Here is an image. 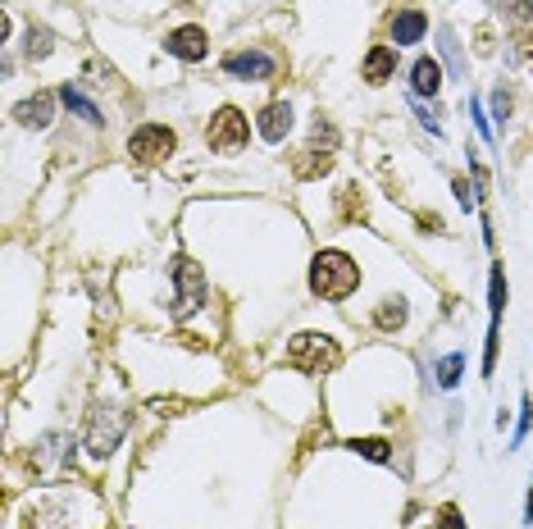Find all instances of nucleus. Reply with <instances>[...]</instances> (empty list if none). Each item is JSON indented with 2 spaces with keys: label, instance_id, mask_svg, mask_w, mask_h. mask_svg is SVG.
<instances>
[{
  "label": "nucleus",
  "instance_id": "nucleus-1",
  "mask_svg": "<svg viewBox=\"0 0 533 529\" xmlns=\"http://www.w3.org/2000/svg\"><path fill=\"white\" fill-rule=\"evenodd\" d=\"M356 288H360V265L351 256H342V251H324V256H315V265H310V292H315V297L342 301Z\"/></svg>",
  "mask_w": 533,
  "mask_h": 529
},
{
  "label": "nucleus",
  "instance_id": "nucleus-2",
  "mask_svg": "<svg viewBox=\"0 0 533 529\" xmlns=\"http://www.w3.org/2000/svg\"><path fill=\"white\" fill-rule=\"evenodd\" d=\"M287 361L297 365L301 374H328L342 361V347H338V338H328V333H297L292 347H287Z\"/></svg>",
  "mask_w": 533,
  "mask_h": 529
},
{
  "label": "nucleus",
  "instance_id": "nucleus-3",
  "mask_svg": "<svg viewBox=\"0 0 533 529\" xmlns=\"http://www.w3.org/2000/svg\"><path fill=\"white\" fill-rule=\"evenodd\" d=\"M246 137H251V124H246V115L233 110V105H224V110L210 119V128H205V142L215 146V151H242Z\"/></svg>",
  "mask_w": 533,
  "mask_h": 529
},
{
  "label": "nucleus",
  "instance_id": "nucleus-4",
  "mask_svg": "<svg viewBox=\"0 0 533 529\" xmlns=\"http://www.w3.org/2000/svg\"><path fill=\"white\" fill-rule=\"evenodd\" d=\"M174 128H164V124H142L133 137H128V156L142 160V165H155V160L164 156H174Z\"/></svg>",
  "mask_w": 533,
  "mask_h": 529
},
{
  "label": "nucleus",
  "instance_id": "nucleus-5",
  "mask_svg": "<svg viewBox=\"0 0 533 529\" xmlns=\"http://www.w3.org/2000/svg\"><path fill=\"white\" fill-rule=\"evenodd\" d=\"M123 438V411L114 406H96L92 411V425H87V452L92 457H110Z\"/></svg>",
  "mask_w": 533,
  "mask_h": 529
},
{
  "label": "nucleus",
  "instance_id": "nucleus-6",
  "mask_svg": "<svg viewBox=\"0 0 533 529\" xmlns=\"http://www.w3.org/2000/svg\"><path fill=\"white\" fill-rule=\"evenodd\" d=\"M174 288H178V301H174L178 315H192L196 306L205 301V279H201V270H196L187 256L174 260Z\"/></svg>",
  "mask_w": 533,
  "mask_h": 529
},
{
  "label": "nucleus",
  "instance_id": "nucleus-7",
  "mask_svg": "<svg viewBox=\"0 0 533 529\" xmlns=\"http://www.w3.org/2000/svg\"><path fill=\"white\" fill-rule=\"evenodd\" d=\"M224 69L233 73V78H242V83H265V78H274V55H265V51H237V55H228L224 60Z\"/></svg>",
  "mask_w": 533,
  "mask_h": 529
},
{
  "label": "nucleus",
  "instance_id": "nucleus-8",
  "mask_svg": "<svg viewBox=\"0 0 533 529\" xmlns=\"http://www.w3.org/2000/svg\"><path fill=\"white\" fill-rule=\"evenodd\" d=\"M287 128H292V105L287 101H274L260 110V137H265V142H283Z\"/></svg>",
  "mask_w": 533,
  "mask_h": 529
},
{
  "label": "nucleus",
  "instance_id": "nucleus-9",
  "mask_svg": "<svg viewBox=\"0 0 533 529\" xmlns=\"http://www.w3.org/2000/svg\"><path fill=\"white\" fill-rule=\"evenodd\" d=\"M205 46H210V37H205L201 28H178V32H169V51H174L178 60H205Z\"/></svg>",
  "mask_w": 533,
  "mask_h": 529
},
{
  "label": "nucleus",
  "instance_id": "nucleus-10",
  "mask_svg": "<svg viewBox=\"0 0 533 529\" xmlns=\"http://www.w3.org/2000/svg\"><path fill=\"white\" fill-rule=\"evenodd\" d=\"M424 28H429V19H424L420 10H401L397 19H392V37H397V46H415L424 37Z\"/></svg>",
  "mask_w": 533,
  "mask_h": 529
},
{
  "label": "nucleus",
  "instance_id": "nucleus-11",
  "mask_svg": "<svg viewBox=\"0 0 533 529\" xmlns=\"http://www.w3.org/2000/svg\"><path fill=\"white\" fill-rule=\"evenodd\" d=\"M410 87H415L420 96H438V87H442V64L424 55V60L410 69Z\"/></svg>",
  "mask_w": 533,
  "mask_h": 529
},
{
  "label": "nucleus",
  "instance_id": "nucleus-12",
  "mask_svg": "<svg viewBox=\"0 0 533 529\" xmlns=\"http://www.w3.org/2000/svg\"><path fill=\"white\" fill-rule=\"evenodd\" d=\"M51 110H55L51 96H32V101H23L19 110H14V119H19L23 128H46L51 124Z\"/></svg>",
  "mask_w": 533,
  "mask_h": 529
},
{
  "label": "nucleus",
  "instance_id": "nucleus-13",
  "mask_svg": "<svg viewBox=\"0 0 533 529\" xmlns=\"http://www.w3.org/2000/svg\"><path fill=\"white\" fill-rule=\"evenodd\" d=\"M392 69H397V51H392V46H374L365 60V78L369 83H388Z\"/></svg>",
  "mask_w": 533,
  "mask_h": 529
},
{
  "label": "nucleus",
  "instance_id": "nucleus-14",
  "mask_svg": "<svg viewBox=\"0 0 533 529\" xmlns=\"http://www.w3.org/2000/svg\"><path fill=\"white\" fill-rule=\"evenodd\" d=\"M328 169H333V156H319L315 146H310V151H301V160H297V178H319V174H328Z\"/></svg>",
  "mask_w": 533,
  "mask_h": 529
},
{
  "label": "nucleus",
  "instance_id": "nucleus-15",
  "mask_svg": "<svg viewBox=\"0 0 533 529\" xmlns=\"http://www.w3.org/2000/svg\"><path fill=\"white\" fill-rule=\"evenodd\" d=\"M60 101L69 105L73 115H82V119H87V124H101V110H96V105L87 101V96H78V92H73V87H64V92H60Z\"/></svg>",
  "mask_w": 533,
  "mask_h": 529
},
{
  "label": "nucleus",
  "instance_id": "nucleus-16",
  "mask_svg": "<svg viewBox=\"0 0 533 529\" xmlns=\"http://www.w3.org/2000/svg\"><path fill=\"white\" fill-rule=\"evenodd\" d=\"M401 320H406V306H401V301H383L379 311H374V324H379L383 333L401 329Z\"/></svg>",
  "mask_w": 533,
  "mask_h": 529
},
{
  "label": "nucleus",
  "instance_id": "nucleus-17",
  "mask_svg": "<svg viewBox=\"0 0 533 529\" xmlns=\"http://www.w3.org/2000/svg\"><path fill=\"white\" fill-rule=\"evenodd\" d=\"M497 5V14H502L506 23H524L533 19V0H492Z\"/></svg>",
  "mask_w": 533,
  "mask_h": 529
},
{
  "label": "nucleus",
  "instance_id": "nucleus-18",
  "mask_svg": "<svg viewBox=\"0 0 533 529\" xmlns=\"http://www.w3.org/2000/svg\"><path fill=\"white\" fill-rule=\"evenodd\" d=\"M351 452H360V457H369V461H388L392 457L383 438H356V443H351Z\"/></svg>",
  "mask_w": 533,
  "mask_h": 529
},
{
  "label": "nucleus",
  "instance_id": "nucleus-19",
  "mask_svg": "<svg viewBox=\"0 0 533 529\" xmlns=\"http://www.w3.org/2000/svg\"><path fill=\"white\" fill-rule=\"evenodd\" d=\"M456 379H461V356H447V361L438 365V384H442V388H451Z\"/></svg>",
  "mask_w": 533,
  "mask_h": 529
},
{
  "label": "nucleus",
  "instance_id": "nucleus-20",
  "mask_svg": "<svg viewBox=\"0 0 533 529\" xmlns=\"http://www.w3.org/2000/svg\"><path fill=\"white\" fill-rule=\"evenodd\" d=\"M442 529H465L461 525V511H456V507H442Z\"/></svg>",
  "mask_w": 533,
  "mask_h": 529
},
{
  "label": "nucleus",
  "instance_id": "nucleus-21",
  "mask_svg": "<svg viewBox=\"0 0 533 529\" xmlns=\"http://www.w3.org/2000/svg\"><path fill=\"white\" fill-rule=\"evenodd\" d=\"M492 110H497V119H506V115H511V96H506V92H497V101H492Z\"/></svg>",
  "mask_w": 533,
  "mask_h": 529
},
{
  "label": "nucleus",
  "instance_id": "nucleus-22",
  "mask_svg": "<svg viewBox=\"0 0 533 529\" xmlns=\"http://www.w3.org/2000/svg\"><path fill=\"white\" fill-rule=\"evenodd\" d=\"M520 46H524V60H529V64H533V28H529V32H524V42H520Z\"/></svg>",
  "mask_w": 533,
  "mask_h": 529
}]
</instances>
